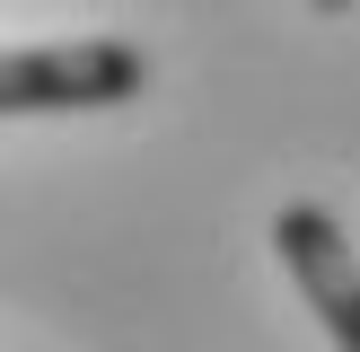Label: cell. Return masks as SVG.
<instances>
[{
  "label": "cell",
  "instance_id": "1",
  "mask_svg": "<svg viewBox=\"0 0 360 352\" xmlns=\"http://www.w3.org/2000/svg\"><path fill=\"white\" fill-rule=\"evenodd\" d=\"M150 88V53L123 35H62V44H18L0 62V115H97L132 106Z\"/></svg>",
  "mask_w": 360,
  "mask_h": 352
},
{
  "label": "cell",
  "instance_id": "2",
  "mask_svg": "<svg viewBox=\"0 0 360 352\" xmlns=\"http://www.w3.org/2000/svg\"><path fill=\"white\" fill-rule=\"evenodd\" d=\"M273 256H281V273L299 282L308 317L326 326V344L360 352V246L343 238V220H334L326 203H281L273 211Z\"/></svg>",
  "mask_w": 360,
  "mask_h": 352
},
{
  "label": "cell",
  "instance_id": "3",
  "mask_svg": "<svg viewBox=\"0 0 360 352\" xmlns=\"http://www.w3.org/2000/svg\"><path fill=\"white\" fill-rule=\"evenodd\" d=\"M308 9H334V18H343V9H352V0H308Z\"/></svg>",
  "mask_w": 360,
  "mask_h": 352
}]
</instances>
